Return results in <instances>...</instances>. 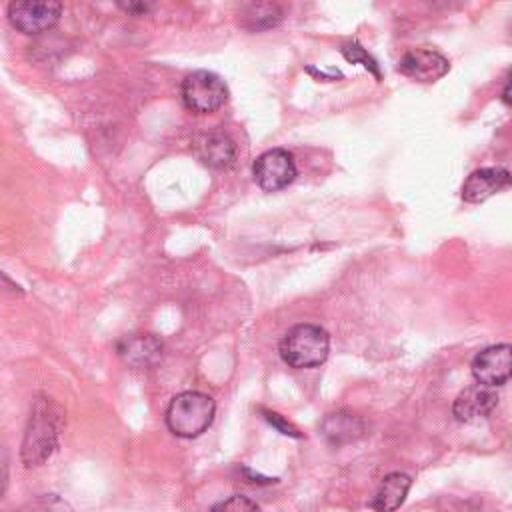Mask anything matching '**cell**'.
<instances>
[{
	"label": "cell",
	"instance_id": "6da1fadb",
	"mask_svg": "<svg viewBox=\"0 0 512 512\" xmlns=\"http://www.w3.org/2000/svg\"><path fill=\"white\" fill-rule=\"evenodd\" d=\"M62 428V410L48 398L38 396L30 408V418L24 430L20 446V458L26 468L42 466L58 446V434Z\"/></svg>",
	"mask_w": 512,
	"mask_h": 512
},
{
	"label": "cell",
	"instance_id": "7a4b0ae2",
	"mask_svg": "<svg viewBox=\"0 0 512 512\" xmlns=\"http://www.w3.org/2000/svg\"><path fill=\"white\" fill-rule=\"evenodd\" d=\"M214 400L196 390L182 392L172 398L166 410V424L172 434L180 438H196L208 430L214 420Z\"/></svg>",
	"mask_w": 512,
	"mask_h": 512
},
{
	"label": "cell",
	"instance_id": "3957f363",
	"mask_svg": "<svg viewBox=\"0 0 512 512\" xmlns=\"http://www.w3.org/2000/svg\"><path fill=\"white\" fill-rule=\"evenodd\" d=\"M330 352V336L318 324H296L280 340V356L292 368L320 366Z\"/></svg>",
	"mask_w": 512,
	"mask_h": 512
},
{
	"label": "cell",
	"instance_id": "277c9868",
	"mask_svg": "<svg viewBox=\"0 0 512 512\" xmlns=\"http://www.w3.org/2000/svg\"><path fill=\"white\" fill-rule=\"evenodd\" d=\"M182 100L188 110L208 114L228 100V88L218 74L210 70H196L182 82Z\"/></svg>",
	"mask_w": 512,
	"mask_h": 512
},
{
	"label": "cell",
	"instance_id": "5b68a950",
	"mask_svg": "<svg viewBox=\"0 0 512 512\" xmlns=\"http://www.w3.org/2000/svg\"><path fill=\"white\" fill-rule=\"evenodd\" d=\"M252 172L262 190L276 192L286 188L296 178V164L288 150L272 148L256 158Z\"/></svg>",
	"mask_w": 512,
	"mask_h": 512
},
{
	"label": "cell",
	"instance_id": "8992f818",
	"mask_svg": "<svg viewBox=\"0 0 512 512\" xmlns=\"http://www.w3.org/2000/svg\"><path fill=\"white\" fill-rule=\"evenodd\" d=\"M60 16V2H12L8 6V22L24 34H40L50 30Z\"/></svg>",
	"mask_w": 512,
	"mask_h": 512
},
{
	"label": "cell",
	"instance_id": "52a82bcc",
	"mask_svg": "<svg viewBox=\"0 0 512 512\" xmlns=\"http://www.w3.org/2000/svg\"><path fill=\"white\" fill-rule=\"evenodd\" d=\"M512 374L510 344H494L478 352L472 360V376L478 384L494 388L508 382Z\"/></svg>",
	"mask_w": 512,
	"mask_h": 512
},
{
	"label": "cell",
	"instance_id": "ba28073f",
	"mask_svg": "<svg viewBox=\"0 0 512 512\" xmlns=\"http://www.w3.org/2000/svg\"><path fill=\"white\" fill-rule=\"evenodd\" d=\"M448 70H450L448 58L432 48L408 50L398 62V72L416 82H436Z\"/></svg>",
	"mask_w": 512,
	"mask_h": 512
},
{
	"label": "cell",
	"instance_id": "9c48e42d",
	"mask_svg": "<svg viewBox=\"0 0 512 512\" xmlns=\"http://www.w3.org/2000/svg\"><path fill=\"white\" fill-rule=\"evenodd\" d=\"M116 352L120 360L132 368H152L164 356V344L154 334H130L118 340Z\"/></svg>",
	"mask_w": 512,
	"mask_h": 512
},
{
	"label": "cell",
	"instance_id": "30bf717a",
	"mask_svg": "<svg viewBox=\"0 0 512 512\" xmlns=\"http://www.w3.org/2000/svg\"><path fill=\"white\" fill-rule=\"evenodd\" d=\"M194 156L208 168H228L234 164L236 146L222 132H202L192 138Z\"/></svg>",
	"mask_w": 512,
	"mask_h": 512
},
{
	"label": "cell",
	"instance_id": "8fae6325",
	"mask_svg": "<svg viewBox=\"0 0 512 512\" xmlns=\"http://www.w3.org/2000/svg\"><path fill=\"white\" fill-rule=\"evenodd\" d=\"M498 404V394L482 384H474L464 388L454 404H452V414L460 422H476L486 418Z\"/></svg>",
	"mask_w": 512,
	"mask_h": 512
},
{
	"label": "cell",
	"instance_id": "7c38bea8",
	"mask_svg": "<svg viewBox=\"0 0 512 512\" xmlns=\"http://www.w3.org/2000/svg\"><path fill=\"white\" fill-rule=\"evenodd\" d=\"M508 182H510V172L506 168L492 166V168L474 170L462 186V198L472 204L484 202L486 198H490L496 192H500L502 188H506Z\"/></svg>",
	"mask_w": 512,
	"mask_h": 512
},
{
	"label": "cell",
	"instance_id": "4fadbf2b",
	"mask_svg": "<svg viewBox=\"0 0 512 512\" xmlns=\"http://www.w3.org/2000/svg\"><path fill=\"white\" fill-rule=\"evenodd\" d=\"M364 420L352 412L346 410H338L328 414L322 424H320V432L326 438V442H330L332 446H342V444H350L354 440H358L364 434Z\"/></svg>",
	"mask_w": 512,
	"mask_h": 512
},
{
	"label": "cell",
	"instance_id": "5bb4252c",
	"mask_svg": "<svg viewBox=\"0 0 512 512\" xmlns=\"http://www.w3.org/2000/svg\"><path fill=\"white\" fill-rule=\"evenodd\" d=\"M412 486V478L404 472H390L382 478L378 492L374 494L370 506L376 512H394L406 500V494Z\"/></svg>",
	"mask_w": 512,
	"mask_h": 512
},
{
	"label": "cell",
	"instance_id": "9a60e30c",
	"mask_svg": "<svg viewBox=\"0 0 512 512\" xmlns=\"http://www.w3.org/2000/svg\"><path fill=\"white\" fill-rule=\"evenodd\" d=\"M282 20V10L278 4L258 2L250 4L242 12V26L248 30H266L274 28Z\"/></svg>",
	"mask_w": 512,
	"mask_h": 512
},
{
	"label": "cell",
	"instance_id": "2e32d148",
	"mask_svg": "<svg viewBox=\"0 0 512 512\" xmlns=\"http://www.w3.org/2000/svg\"><path fill=\"white\" fill-rule=\"evenodd\" d=\"M18 512H74V510L64 498L56 494H42L26 502Z\"/></svg>",
	"mask_w": 512,
	"mask_h": 512
},
{
	"label": "cell",
	"instance_id": "e0dca14e",
	"mask_svg": "<svg viewBox=\"0 0 512 512\" xmlns=\"http://www.w3.org/2000/svg\"><path fill=\"white\" fill-rule=\"evenodd\" d=\"M210 512H258V506L254 500H250L244 494H234L226 500H220L210 508Z\"/></svg>",
	"mask_w": 512,
	"mask_h": 512
},
{
	"label": "cell",
	"instance_id": "ac0fdd59",
	"mask_svg": "<svg viewBox=\"0 0 512 512\" xmlns=\"http://www.w3.org/2000/svg\"><path fill=\"white\" fill-rule=\"evenodd\" d=\"M342 50V54H344V58L346 60H350V62H362L376 78L380 76V72H378V66H376V62H374V58H370L368 56V52L360 46V44H356V42H352V44H346V46H342L340 48Z\"/></svg>",
	"mask_w": 512,
	"mask_h": 512
},
{
	"label": "cell",
	"instance_id": "d6986e66",
	"mask_svg": "<svg viewBox=\"0 0 512 512\" xmlns=\"http://www.w3.org/2000/svg\"><path fill=\"white\" fill-rule=\"evenodd\" d=\"M264 418L274 426V428H278L282 434H286V436H292V438H300V432L290 424V422H286L280 414H276V412H268V410H264Z\"/></svg>",
	"mask_w": 512,
	"mask_h": 512
},
{
	"label": "cell",
	"instance_id": "ffe728a7",
	"mask_svg": "<svg viewBox=\"0 0 512 512\" xmlns=\"http://www.w3.org/2000/svg\"><path fill=\"white\" fill-rule=\"evenodd\" d=\"M118 6L124 12L134 14V16H142V14H146V12H150L154 8V4H150V2H120Z\"/></svg>",
	"mask_w": 512,
	"mask_h": 512
}]
</instances>
